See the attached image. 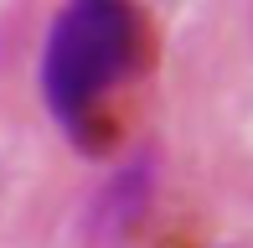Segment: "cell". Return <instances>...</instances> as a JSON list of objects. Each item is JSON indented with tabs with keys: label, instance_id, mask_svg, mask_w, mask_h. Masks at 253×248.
<instances>
[{
	"label": "cell",
	"instance_id": "1",
	"mask_svg": "<svg viewBox=\"0 0 253 248\" xmlns=\"http://www.w3.org/2000/svg\"><path fill=\"white\" fill-rule=\"evenodd\" d=\"M145 21L129 0H67L42 47V98L83 140L109 93L145 62Z\"/></svg>",
	"mask_w": 253,
	"mask_h": 248
}]
</instances>
